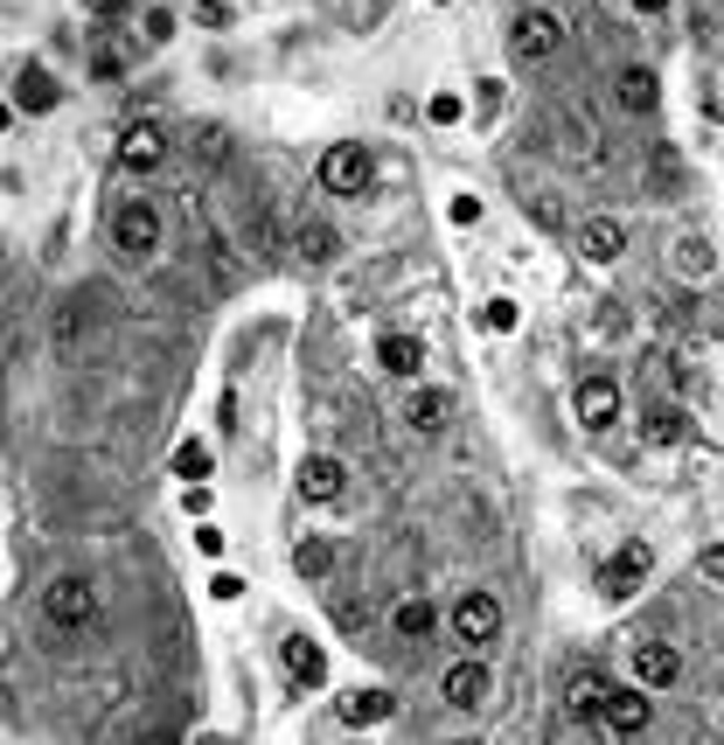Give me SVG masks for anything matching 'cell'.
<instances>
[{
	"label": "cell",
	"instance_id": "obj_2",
	"mask_svg": "<svg viewBox=\"0 0 724 745\" xmlns=\"http://www.w3.org/2000/svg\"><path fill=\"white\" fill-rule=\"evenodd\" d=\"M370 175H376V161H370L362 140H335L328 154H320V188H328V196H362Z\"/></svg>",
	"mask_w": 724,
	"mask_h": 745
},
{
	"label": "cell",
	"instance_id": "obj_32",
	"mask_svg": "<svg viewBox=\"0 0 724 745\" xmlns=\"http://www.w3.org/2000/svg\"><path fill=\"white\" fill-rule=\"evenodd\" d=\"M697 571H703V579H717V585H724V544H711V550H703V558H697Z\"/></svg>",
	"mask_w": 724,
	"mask_h": 745
},
{
	"label": "cell",
	"instance_id": "obj_17",
	"mask_svg": "<svg viewBox=\"0 0 724 745\" xmlns=\"http://www.w3.org/2000/svg\"><path fill=\"white\" fill-rule=\"evenodd\" d=\"M335 711H341V724H384V718L397 711V697H390V690H349Z\"/></svg>",
	"mask_w": 724,
	"mask_h": 745
},
{
	"label": "cell",
	"instance_id": "obj_20",
	"mask_svg": "<svg viewBox=\"0 0 724 745\" xmlns=\"http://www.w3.org/2000/svg\"><path fill=\"white\" fill-rule=\"evenodd\" d=\"M641 432L655 439V446H682V439H690V418H682L676 405H662V411H647V418H641Z\"/></svg>",
	"mask_w": 724,
	"mask_h": 745
},
{
	"label": "cell",
	"instance_id": "obj_25",
	"mask_svg": "<svg viewBox=\"0 0 724 745\" xmlns=\"http://www.w3.org/2000/svg\"><path fill=\"white\" fill-rule=\"evenodd\" d=\"M711 244H703V237H676V272L682 279H703V272H711Z\"/></svg>",
	"mask_w": 724,
	"mask_h": 745
},
{
	"label": "cell",
	"instance_id": "obj_18",
	"mask_svg": "<svg viewBox=\"0 0 724 745\" xmlns=\"http://www.w3.org/2000/svg\"><path fill=\"white\" fill-rule=\"evenodd\" d=\"M481 697H488V668H481V662L446 668V703H453V711H474Z\"/></svg>",
	"mask_w": 724,
	"mask_h": 745
},
{
	"label": "cell",
	"instance_id": "obj_30",
	"mask_svg": "<svg viewBox=\"0 0 724 745\" xmlns=\"http://www.w3.org/2000/svg\"><path fill=\"white\" fill-rule=\"evenodd\" d=\"M140 0H84V14H98V22H112V14H132Z\"/></svg>",
	"mask_w": 724,
	"mask_h": 745
},
{
	"label": "cell",
	"instance_id": "obj_26",
	"mask_svg": "<svg viewBox=\"0 0 724 745\" xmlns=\"http://www.w3.org/2000/svg\"><path fill=\"white\" fill-rule=\"evenodd\" d=\"M175 474L188 488H202V474H209V446H202V439H188V446L175 453Z\"/></svg>",
	"mask_w": 724,
	"mask_h": 745
},
{
	"label": "cell",
	"instance_id": "obj_13",
	"mask_svg": "<svg viewBox=\"0 0 724 745\" xmlns=\"http://www.w3.org/2000/svg\"><path fill=\"white\" fill-rule=\"evenodd\" d=\"M293 252L307 258V265H328L341 252V237H335V223H320V217H300L293 223Z\"/></svg>",
	"mask_w": 724,
	"mask_h": 745
},
{
	"label": "cell",
	"instance_id": "obj_16",
	"mask_svg": "<svg viewBox=\"0 0 724 745\" xmlns=\"http://www.w3.org/2000/svg\"><path fill=\"white\" fill-rule=\"evenodd\" d=\"M405 418H411V432H440L446 418H453V391H411V405H405Z\"/></svg>",
	"mask_w": 724,
	"mask_h": 745
},
{
	"label": "cell",
	"instance_id": "obj_1",
	"mask_svg": "<svg viewBox=\"0 0 724 745\" xmlns=\"http://www.w3.org/2000/svg\"><path fill=\"white\" fill-rule=\"evenodd\" d=\"M112 252H119V258H132V265L161 252V209L147 202V196H132V202H119V209H112Z\"/></svg>",
	"mask_w": 724,
	"mask_h": 745
},
{
	"label": "cell",
	"instance_id": "obj_33",
	"mask_svg": "<svg viewBox=\"0 0 724 745\" xmlns=\"http://www.w3.org/2000/svg\"><path fill=\"white\" fill-rule=\"evenodd\" d=\"M167 35H175V14L154 8V14H147V43H167Z\"/></svg>",
	"mask_w": 724,
	"mask_h": 745
},
{
	"label": "cell",
	"instance_id": "obj_37",
	"mask_svg": "<svg viewBox=\"0 0 724 745\" xmlns=\"http://www.w3.org/2000/svg\"><path fill=\"white\" fill-rule=\"evenodd\" d=\"M188 745H237V738H231V732H196Z\"/></svg>",
	"mask_w": 724,
	"mask_h": 745
},
{
	"label": "cell",
	"instance_id": "obj_35",
	"mask_svg": "<svg viewBox=\"0 0 724 745\" xmlns=\"http://www.w3.org/2000/svg\"><path fill=\"white\" fill-rule=\"evenodd\" d=\"M676 175H682V167H676V154H655V182H662V196L676 188Z\"/></svg>",
	"mask_w": 724,
	"mask_h": 745
},
{
	"label": "cell",
	"instance_id": "obj_39",
	"mask_svg": "<svg viewBox=\"0 0 724 745\" xmlns=\"http://www.w3.org/2000/svg\"><path fill=\"white\" fill-rule=\"evenodd\" d=\"M147 745H175V738H147Z\"/></svg>",
	"mask_w": 724,
	"mask_h": 745
},
{
	"label": "cell",
	"instance_id": "obj_14",
	"mask_svg": "<svg viewBox=\"0 0 724 745\" xmlns=\"http://www.w3.org/2000/svg\"><path fill=\"white\" fill-rule=\"evenodd\" d=\"M579 244H585V258L593 265H614L620 252H627V231L614 217H585V231H579Z\"/></svg>",
	"mask_w": 724,
	"mask_h": 745
},
{
	"label": "cell",
	"instance_id": "obj_34",
	"mask_svg": "<svg viewBox=\"0 0 724 745\" xmlns=\"http://www.w3.org/2000/svg\"><path fill=\"white\" fill-rule=\"evenodd\" d=\"M209 592H217V600H237L244 579H237V571H217V579H209Z\"/></svg>",
	"mask_w": 724,
	"mask_h": 745
},
{
	"label": "cell",
	"instance_id": "obj_8",
	"mask_svg": "<svg viewBox=\"0 0 724 745\" xmlns=\"http://www.w3.org/2000/svg\"><path fill=\"white\" fill-rule=\"evenodd\" d=\"M647 564H655V550H647V544H620V558L599 571V592H606V600H634L641 579H647Z\"/></svg>",
	"mask_w": 724,
	"mask_h": 745
},
{
	"label": "cell",
	"instance_id": "obj_9",
	"mask_svg": "<svg viewBox=\"0 0 724 745\" xmlns=\"http://www.w3.org/2000/svg\"><path fill=\"white\" fill-rule=\"evenodd\" d=\"M571 411H579V426H585V432H606V426L620 418V391L606 384V376H585V384L571 391Z\"/></svg>",
	"mask_w": 724,
	"mask_h": 745
},
{
	"label": "cell",
	"instance_id": "obj_23",
	"mask_svg": "<svg viewBox=\"0 0 724 745\" xmlns=\"http://www.w3.org/2000/svg\"><path fill=\"white\" fill-rule=\"evenodd\" d=\"M564 711L571 718H593V711H606V683L585 668V676H571V697H564Z\"/></svg>",
	"mask_w": 724,
	"mask_h": 745
},
{
	"label": "cell",
	"instance_id": "obj_4",
	"mask_svg": "<svg viewBox=\"0 0 724 745\" xmlns=\"http://www.w3.org/2000/svg\"><path fill=\"white\" fill-rule=\"evenodd\" d=\"M161 161H167V132L154 119H140V126L119 132V167H126V175H154Z\"/></svg>",
	"mask_w": 724,
	"mask_h": 745
},
{
	"label": "cell",
	"instance_id": "obj_5",
	"mask_svg": "<svg viewBox=\"0 0 724 745\" xmlns=\"http://www.w3.org/2000/svg\"><path fill=\"white\" fill-rule=\"evenodd\" d=\"M43 606H49L56 627H84L91 614H98V585H91V579H56L43 592Z\"/></svg>",
	"mask_w": 724,
	"mask_h": 745
},
{
	"label": "cell",
	"instance_id": "obj_36",
	"mask_svg": "<svg viewBox=\"0 0 724 745\" xmlns=\"http://www.w3.org/2000/svg\"><path fill=\"white\" fill-rule=\"evenodd\" d=\"M453 223H481V196H460V202H453Z\"/></svg>",
	"mask_w": 724,
	"mask_h": 745
},
{
	"label": "cell",
	"instance_id": "obj_11",
	"mask_svg": "<svg viewBox=\"0 0 724 745\" xmlns=\"http://www.w3.org/2000/svg\"><path fill=\"white\" fill-rule=\"evenodd\" d=\"M606 724H614L620 738H641L647 732V718H655V703H647V690H606Z\"/></svg>",
	"mask_w": 724,
	"mask_h": 745
},
{
	"label": "cell",
	"instance_id": "obj_12",
	"mask_svg": "<svg viewBox=\"0 0 724 745\" xmlns=\"http://www.w3.org/2000/svg\"><path fill=\"white\" fill-rule=\"evenodd\" d=\"M676 676H682V655H676V648H662V641H641V648H634V683H641V690H669Z\"/></svg>",
	"mask_w": 724,
	"mask_h": 745
},
{
	"label": "cell",
	"instance_id": "obj_19",
	"mask_svg": "<svg viewBox=\"0 0 724 745\" xmlns=\"http://www.w3.org/2000/svg\"><path fill=\"white\" fill-rule=\"evenodd\" d=\"M56 98H63V91H56L49 70H22V78H14V105L22 112H49Z\"/></svg>",
	"mask_w": 724,
	"mask_h": 745
},
{
	"label": "cell",
	"instance_id": "obj_10",
	"mask_svg": "<svg viewBox=\"0 0 724 745\" xmlns=\"http://www.w3.org/2000/svg\"><path fill=\"white\" fill-rule=\"evenodd\" d=\"M279 662H285V676H293L300 690H320V683H328V655H320V641H307V635L279 641Z\"/></svg>",
	"mask_w": 724,
	"mask_h": 745
},
{
	"label": "cell",
	"instance_id": "obj_7",
	"mask_svg": "<svg viewBox=\"0 0 724 745\" xmlns=\"http://www.w3.org/2000/svg\"><path fill=\"white\" fill-rule=\"evenodd\" d=\"M293 488H300V502H335L341 488H349V467L335 461V453H307L293 474Z\"/></svg>",
	"mask_w": 724,
	"mask_h": 745
},
{
	"label": "cell",
	"instance_id": "obj_38",
	"mask_svg": "<svg viewBox=\"0 0 724 745\" xmlns=\"http://www.w3.org/2000/svg\"><path fill=\"white\" fill-rule=\"evenodd\" d=\"M634 14H669V0H634Z\"/></svg>",
	"mask_w": 724,
	"mask_h": 745
},
{
	"label": "cell",
	"instance_id": "obj_6",
	"mask_svg": "<svg viewBox=\"0 0 724 745\" xmlns=\"http://www.w3.org/2000/svg\"><path fill=\"white\" fill-rule=\"evenodd\" d=\"M453 635L474 641V648L494 641V635H502V600H494V592H467V600L453 606Z\"/></svg>",
	"mask_w": 724,
	"mask_h": 745
},
{
	"label": "cell",
	"instance_id": "obj_15",
	"mask_svg": "<svg viewBox=\"0 0 724 745\" xmlns=\"http://www.w3.org/2000/svg\"><path fill=\"white\" fill-rule=\"evenodd\" d=\"M376 362H384L390 376H418V370H425V341H418V335H384V341H376Z\"/></svg>",
	"mask_w": 724,
	"mask_h": 745
},
{
	"label": "cell",
	"instance_id": "obj_24",
	"mask_svg": "<svg viewBox=\"0 0 724 745\" xmlns=\"http://www.w3.org/2000/svg\"><path fill=\"white\" fill-rule=\"evenodd\" d=\"M293 571H300V579H328V571H335V550L320 544V537H300V544H293Z\"/></svg>",
	"mask_w": 724,
	"mask_h": 745
},
{
	"label": "cell",
	"instance_id": "obj_27",
	"mask_svg": "<svg viewBox=\"0 0 724 745\" xmlns=\"http://www.w3.org/2000/svg\"><path fill=\"white\" fill-rule=\"evenodd\" d=\"M78 307L84 300H63V307H56V349L63 356H78Z\"/></svg>",
	"mask_w": 724,
	"mask_h": 745
},
{
	"label": "cell",
	"instance_id": "obj_3",
	"mask_svg": "<svg viewBox=\"0 0 724 745\" xmlns=\"http://www.w3.org/2000/svg\"><path fill=\"white\" fill-rule=\"evenodd\" d=\"M558 43H564V28H558V14H544V8L516 14V28H509V56H516V63H544Z\"/></svg>",
	"mask_w": 724,
	"mask_h": 745
},
{
	"label": "cell",
	"instance_id": "obj_21",
	"mask_svg": "<svg viewBox=\"0 0 724 745\" xmlns=\"http://www.w3.org/2000/svg\"><path fill=\"white\" fill-rule=\"evenodd\" d=\"M655 98H662V91H655V70H620V105L627 112H655Z\"/></svg>",
	"mask_w": 724,
	"mask_h": 745
},
{
	"label": "cell",
	"instance_id": "obj_28",
	"mask_svg": "<svg viewBox=\"0 0 724 745\" xmlns=\"http://www.w3.org/2000/svg\"><path fill=\"white\" fill-rule=\"evenodd\" d=\"M481 321H488L494 335H509V328H516V300H488V314H481Z\"/></svg>",
	"mask_w": 724,
	"mask_h": 745
},
{
	"label": "cell",
	"instance_id": "obj_22",
	"mask_svg": "<svg viewBox=\"0 0 724 745\" xmlns=\"http://www.w3.org/2000/svg\"><path fill=\"white\" fill-rule=\"evenodd\" d=\"M432 620H440V614H432V600H397V614H390V627H397L405 641H425Z\"/></svg>",
	"mask_w": 724,
	"mask_h": 745
},
{
	"label": "cell",
	"instance_id": "obj_31",
	"mask_svg": "<svg viewBox=\"0 0 724 745\" xmlns=\"http://www.w3.org/2000/svg\"><path fill=\"white\" fill-rule=\"evenodd\" d=\"M425 112H432V119H440V126H453V119H460V98H453V91H440V98H432Z\"/></svg>",
	"mask_w": 724,
	"mask_h": 745
},
{
	"label": "cell",
	"instance_id": "obj_29",
	"mask_svg": "<svg viewBox=\"0 0 724 745\" xmlns=\"http://www.w3.org/2000/svg\"><path fill=\"white\" fill-rule=\"evenodd\" d=\"M196 22L202 28H223V22H231V8H223V0H196Z\"/></svg>",
	"mask_w": 724,
	"mask_h": 745
}]
</instances>
